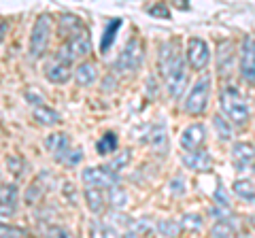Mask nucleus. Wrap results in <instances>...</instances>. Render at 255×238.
<instances>
[{
    "label": "nucleus",
    "instance_id": "cd10ccee",
    "mask_svg": "<svg viewBox=\"0 0 255 238\" xmlns=\"http://www.w3.org/2000/svg\"><path fill=\"white\" fill-rule=\"evenodd\" d=\"M109 204L113 206V209H124L128 204V192L119 187V183L109 187Z\"/></svg>",
    "mask_w": 255,
    "mask_h": 238
},
{
    "label": "nucleus",
    "instance_id": "f03ea898",
    "mask_svg": "<svg viewBox=\"0 0 255 238\" xmlns=\"http://www.w3.org/2000/svg\"><path fill=\"white\" fill-rule=\"evenodd\" d=\"M219 105H221V111L230 121H234L238 125H243L249 121V105L247 100L243 98V94L236 90V87L228 85L223 87L221 94H219Z\"/></svg>",
    "mask_w": 255,
    "mask_h": 238
},
{
    "label": "nucleus",
    "instance_id": "2eb2a0df",
    "mask_svg": "<svg viewBox=\"0 0 255 238\" xmlns=\"http://www.w3.org/2000/svg\"><path fill=\"white\" fill-rule=\"evenodd\" d=\"M149 147L153 149V153L157 155H166L168 153V134H166V125L164 123H155L149 128V136H147Z\"/></svg>",
    "mask_w": 255,
    "mask_h": 238
},
{
    "label": "nucleus",
    "instance_id": "412c9836",
    "mask_svg": "<svg viewBox=\"0 0 255 238\" xmlns=\"http://www.w3.org/2000/svg\"><path fill=\"white\" fill-rule=\"evenodd\" d=\"M96 79H98V70L92 62H83V64H79L77 70H75V81L81 85V87H90L96 83Z\"/></svg>",
    "mask_w": 255,
    "mask_h": 238
},
{
    "label": "nucleus",
    "instance_id": "7ed1b4c3",
    "mask_svg": "<svg viewBox=\"0 0 255 238\" xmlns=\"http://www.w3.org/2000/svg\"><path fill=\"white\" fill-rule=\"evenodd\" d=\"M142 60H145V43L138 36H134L126 43L122 53L117 55L115 70L119 75H132L142 66Z\"/></svg>",
    "mask_w": 255,
    "mask_h": 238
},
{
    "label": "nucleus",
    "instance_id": "dca6fc26",
    "mask_svg": "<svg viewBox=\"0 0 255 238\" xmlns=\"http://www.w3.org/2000/svg\"><path fill=\"white\" fill-rule=\"evenodd\" d=\"M232 66H234V47L230 41H223L217 49V73L221 77H230L232 75Z\"/></svg>",
    "mask_w": 255,
    "mask_h": 238
},
{
    "label": "nucleus",
    "instance_id": "423d86ee",
    "mask_svg": "<svg viewBox=\"0 0 255 238\" xmlns=\"http://www.w3.org/2000/svg\"><path fill=\"white\" fill-rule=\"evenodd\" d=\"M209 94H211V79L209 77L198 79L196 85L191 87L187 100H185L187 113L189 115H202L206 111V105H209Z\"/></svg>",
    "mask_w": 255,
    "mask_h": 238
},
{
    "label": "nucleus",
    "instance_id": "4be33fe9",
    "mask_svg": "<svg viewBox=\"0 0 255 238\" xmlns=\"http://www.w3.org/2000/svg\"><path fill=\"white\" fill-rule=\"evenodd\" d=\"M119 28H122V19H111L107 23V28H105V34H102V41H100V51L102 53H107L111 47H113L115 43V38H117V32H119Z\"/></svg>",
    "mask_w": 255,
    "mask_h": 238
},
{
    "label": "nucleus",
    "instance_id": "39448f33",
    "mask_svg": "<svg viewBox=\"0 0 255 238\" xmlns=\"http://www.w3.org/2000/svg\"><path fill=\"white\" fill-rule=\"evenodd\" d=\"M49 38H51V17L49 15H38L30 32V45H28L30 58L34 60L43 58L47 47H49Z\"/></svg>",
    "mask_w": 255,
    "mask_h": 238
},
{
    "label": "nucleus",
    "instance_id": "9d476101",
    "mask_svg": "<svg viewBox=\"0 0 255 238\" xmlns=\"http://www.w3.org/2000/svg\"><path fill=\"white\" fill-rule=\"evenodd\" d=\"M45 77H47V81L53 83V85H64V83H68L70 77H73V68H70V62H64V60L53 58L51 62H47V66H45Z\"/></svg>",
    "mask_w": 255,
    "mask_h": 238
},
{
    "label": "nucleus",
    "instance_id": "6ab92c4d",
    "mask_svg": "<svg viewBox=\"0 0 255 238\" xmlns=\"http://www.w3.org/2000/svg\"><path fill=\"white\" fill-rule=\"evenodd\" d=\"M34 119H36V123L47 125V128H53V125H58V123L62 121V115H60L55 109L47 107L45 102H43V105H36V109H34Z\"/></svg>",
    "mask_w": 255,
    "mask_h": 238
},
{
    "label": "nucleus",
    "instance_id": "aec40b11",
    "mask_svg": "<svg viewBox=\"0 0 255 238\" xmlns=\"http://www.w3.org/2000/svg\"><path fill=\"white\" fill-rule=\"evenodd\" d=\"M68 147H70V138H68V134H64V132H53L45 138V149L53 157H58L62 151H66Z\"/></svg>",
    "mask_w": 255,
    "mask_h": 238
},
{
    "label": "nucleus",
    "instance_id": "a878e982",
    "mask_svg": "<svg viewBox=\"0 0 255 238\" xmlns=\"http://www.w3.org/2000/svg\"><path fill=\"white\" fill-rule=\"evenodd\" d=\"M55 160H58L60 164H64V166H66V168H73V166H77L79 162H81L83 160V151H81V149H66V151H62L58 157H55Z\"/></svg>",
    "mask_w": 255,
    "mask_h": 238
},
{
    "label": "nucleus",
    "instance_id": "5701e85b",
    "mask_svg": "<svg viewBox=\"0 0 255 238\" xmlns=\"http://www.w3.org/2000/svg\"><path fill=\"white\" fill-rule=\"evenodd\" d=\"M117 145H119V138L115 132H107L98 142H96V151L100 155H109V153H115L117 151Z\"/></svg>",
    "mask_w": 255,
    "mask_h": 238
},
{
    "label": "nucleus",
    "instance_id": "bb28decb",
    "mask_svg": "<svg viewBox=\"0 0 255 238\" xmlns=\"http://www.w3.org/2000/svg\"><path fill=\"white\" fill-rule=\"evenodd\" d=\"M6 168H9V172L13 174V177L21 179L23 174L28 172V162L23 160V157H19V155H9L6 157Z\"/></svg>",
    "mask_w": 255,
    "mask_h": 238
},
{
    "label": "nucleus",
    "instance_id": "4468645a",
    "mask_svg": "<svg viewBox=\"0 0 255 238\" xmlns=\"http://www.w3.org/2000/svg\"><path fill=\"white\" fill-rule=\"evenodd\" d=\"M230 157H232V164L236 170H247L255 162V147L251 142H234Z\"/></svg>",
    "mask_w": 255,
    "mask_h": 238
},
{
    "label": "nucleus",
    "instance_id": "ea45409f",
    "mask_svg": "<svg viewBox=\"0 0 255 238\" xmlns=\"http://www.w3.org/2000/svg\"><path fill=\"white\" fill-rule=\"evenodd\" d=\"M6 32H9V21H6V19H0V43L4 41Z\"/></svg>",
    "mask_w": 255,
    "mask_h": 238
},
{
    "label": "nucleus",
    "instance_id": "2f4dec72",
    "mask_svg": "<svg viewBox=\"0 0 255 238\" xmlns=\"http://www.w3.org/2000/svg\"><path fill=\"white\" fill-rule=\"evenodd\" d=\"M155 230L162 236H177L181 232V226H179V221H174V219H162L155 226Z\"/></svg>",
    "mask_w": 255,
    "mask_h": 238
},
{
    "label": "nucleus",
    "instance_id": "c9c22d12",
    "mask_svg": "<svg viewBox=\"0 0 255 238\" xmlns=\"http://www.w3.org/2000/svg\"><path fill=\"white\" fill-rule=\"evenodd\" d=\"M213 200H215V206H223V209H230V196L226 194V187H223V185H217Z\"/></svg>",
    "mask_w": 255,
    "mask_h": 238
},
{
    "label": "nucleus",
    "instance_id": "f8f14e48",
    "mask_svg": "<svg viewBox=\"0 0 255 238\" xmlns=\"http://www.w3.org/2000/svg\"><path fill=\"white\" fill-rule=\"evenodd\" d=\"M183 164L187 166L189 170L194 172H209L213 170V157L209 151H204V149H194V151H187L183 155Z\"/></svg>",
    "mask_w": 255,
    "mask_h": 238
},
{
    "label": "nucleus",
    "instance_id": "7c9ffc66",
    "mask_svg": "<svg viewBox=\"0 0 255 238\" xmlns=\"http://www.w3.org/2000/svg\"><path fill=\"white\" fill-rule=\"evenodd\" d=\"M43 194H45V187L41 185V181H34L32 185H28L26 189V204H36L43 200Z\"/></svg>",
    "mask_w": 255,
    "mask_h": 238
},
{
    "label": "nucleus",
    "instance_id": "f3484780",
    "mask_svg": "<svg viewBox=\"0 0 255 238\" xmlns=\"http://www.w3.org/2000/svg\"><path fill=\"white\" fill-rule=\"evenodd\" d=\"M81 30H85V23L77 17V15L73 13H64L60 21H58V32L64 36V38H68V36H73L77 32H81Z\"/></svg>",
    "mask_w": 255,
    "mask_h": 238
},
{
    "label": "nucleus",
    "instance_id": "393cba45",
    "mask_svg": "<svg viewBox=\"0 0 255 238\" xmlns=\"http://www.w3.org/2000/svg\"><path fill=\"white\" fill-rule=\"evenodd\" d=\"M232 189H234V194L241 198V200L249 202V204H255V187L249 183V181H236Z\"/></svg>",
    "mask_w": 255,
    "mask_h": 238
},
{
    "label": "nucleus",
    "instance_id": "a19ab883",
    "mask_svg": "<svg viewBox=\"0 0 255 238\" xmlns=\"http://www.w3.org/2000/svg\"><path fill=\"white\" fill-rule=\"evenodd\" d=\"M174 6L181 11H185V9H189V0H174Z\"/></svg>",
    "mask_w": 255,
    "mask_h": 238
},
{
    "label": "nucleus",
    "instance_id": "6e6552de",
    "mask_svg": "<svg viewBox=\"0 0 255 238\" xmlns=\"http://www.w3.org/2000/svg\"><path fill=\"white\" fill-rule=\"evenodd\" d=\"M209 60H211V49L206 45L204 38H198V36H191L189 43H187V62L194 70H204L209 66Z\"/></svg>",
    "mask_w": 255,
    "mask_h": 238
},
{
    "label": "nucleus",
    "instance_id": "f257e3e1",
    "mask_svg": "<svg viewBox=\"0 0 255 238\" xmlns=\"http://www.w3.org/2000/svg\"><path fill=\"white\" fill-rule=\"evenodd\" d=\"M159 73H162L166 81V90H168L170 98L179 100L183 90H185L187 73H185V62H183L177 41H166L159 47Z\"/></svg>",
    "mask_w": 255,
    "mask_h": 238
},
{
    "label": "nucleus",
    "instance_id": "473e14b6",
    "mask_svg": "<svg viewBox=\"0 0 255 238\" xmlns=\"http://www.w3.org/2000/svg\"><path fill=\"white\" fill-rule=\"evenodd\" d=\"M130 157H132L130 149H126V151H122V153H119L117 157H113V160H111V164L107 166V168H111L113 172L124 170V168H128V164H130Z\"/></svg>",
    "mask_w": 255,
    "mask_h": 238
},
{
    "label": "nucleus",
    "instance_id": "0eeeda50",
    "mask_svg": "<svg viewBox=\"0 0 255 238\" xmlns=\"http://www.w3.org/2000/svg\"><path fill=\"white\" fill-rule=\"evenodd\" d=\"M83 183L90 187L109 189L119 183V177H117V172L107 168V166H92V168L83 170Z\"/></svg>",
    "mask_w": 255,
    "mask_h": 238
},
{
    "label": "nucleus",
    "instance_id": "c756f323",
    "mask_svg": "<svg viewBox=\"0 0 255 238\" xmlns=\"http://www.w3.org/2000/svg\"><path fill=\"white\" fill-rule=\"evenodd\" d=\"M213 123H215V130H217L221 140H230V138H232V125H230V121L223 115H215Z\"/></svg>",
    "mask_w": 255,
    "mask_h": 238
},
{
    "label": "nucleus",
    "instance_id": "4c0bfd02",
    "mask_svg": "<svg viewBox=\"0 0 255 238\" xmlns=\"http://www.w3.org/2000/svg\"><path fill=\"white\" fill-rule=\"evenodd\" d=\"M45 234H47V236H70L68 230H66V228H60V226L47 228V230H45Z\"/></svg>",
    "mask_w": 255,
    "mask_h": 238
},
{
    "label": "nucleus",
    "instance_id": "f704fd0d",
    "mask_svg": "<svg viewBox=\"0 0 255 238\" xmlns=\"http://www.w3.org/2000/svg\"><path fill=\"white\" fill-rule=\"evenodd\" d=\"M0 236H28V230L11 224H0Z\"/></svg>",
    "mask_w": 255,
    "mask_h": 238
},
{
    "label": "nucleus",
    "instance_id": "e433bc0d",
    "mask_svg": "<svg viewBox=\"0 0 255 238\" xmlns=\"http://www.w3.org/2000/svg\"><path fill=\"white\" fill-rule=\"evenodd\" d=\"M170 192H172V196H183V194H185V179H183V177H174L170 181Z\"/></svg>",
    "mask_w": 255,
    "mask_h": 238
},
{
    "label": "nucleus",
    "instance_id": "58836bf2",
    "mask_svg": "<svg viewBox=\"0 0 255 238\" xmlns=\"http://www.w3.org/2000/svg\"><path fill=\"white\" fill-rule=\"evenodd\" d=\"M26 98L32 105H43L45 102V96H41V94H36V92H26Z\"/></svg>",
    "mask_w": 255,
    "mask_h": 238
},
{
    "label": "nucleus",
    "instance_id": "20e7f679",
    "mask_svg": "<svg viewBox=\"0 0 255 238\" xmlns=\"http://www.w3.org/2000/svg\"><path fill=\"white\" fill-rule=\"evenodd\" d=\"M90 51H92V41H90V32H87V28H85V30H81V32L68 36L66 41L60 45V49L55 51L53 58L73 64L75 60H81V58H85V55H90Z\"/></svg>",
    "mask_w": 255,
    "mask_h": 238
},
{
    "label": "nucleus",
    "instance_id": "ddd939ff",
    "mask_svg": "<svg viewBox=\"0 0 255 238\" xmlns=\"http://www.w3.org/2000/svg\"><path fill=\"white\" fill-rule=\"evenodd\" d=\"M17 185L0 183V217H11L17 211Z\"/></svg>",
    "mask_w": 255,
    "mask_h": 238
},
{
    "label": "nucleus",
    "instance_id": "c85d7f7f",
    "mask_svg": "<svg viewBox=\"0 0 255 238\" xmlns=\"http://www.w3.org/2000/svg\"><path fill=\"white\" fill-rule=\"evenodd\" d=\"M181 230H185V232H200L202 230V217L196 215V213H187L185 217L179 221Z\"/></svg>",
    "mask_w": 255,
    "mask_h": 238
},
{
    "label": "nucleus",
    "instance_id": "1a4fd4ad",
    "mask_svg": "<svg viewBox=\"0 0 255 238\" xmlns=\"http://www.w3.org/2000/svg\"><path fill=\"white\" fill-rule=\"evenodd\" d=\"M241 75L247 83H255V38L245 36L241 43Z\"/></svg>",
    "mask_w": 255,
    "mask_h": 238
},
{
    "label": "nucleus",
    "instance_id": "9b49d317",
    "mask_svg": "<svg viewBox=\"0 0 255 238\" xmlns=\"http://www.w3.org/2000/svg\"><path fill=\"white\" fill-rule=\"evenodd\" d=\"M206 140V128L202 123H191L187 125L181 134V147L185 151H194V149H200Z\"/></svg>",
    "mask_w": 255,
    "mask_h": 238
},
{
    "label": "nucleus",
    "instance_id": "b1692460",
    "mask_svg": "<svg viewBox=\"0 0 255 238\" xmlns=\"http://www.w3.org/2000/svg\"><path fill=\"white\" fill-rule=\"evenodd\" d=\"M211 236H217V238H226V236H236V226L226 219H217V224L211 228Z\"/></svg>",
    "mask_w": 255,
    "mask_h": 238
},
{
    "label": "nucleus",
    "instance_id": "a211bd4d",
    "mask_svg": "<svg viewBox=\"0 0 255 238\" xmlns=\"http://www.w3.org/2000/svg\"><path fill=\"white\" fill-rule=\"evenodd\" d=\"M83 196H85L87 209H90L94 215H100V213L107 209V200H105V194H102L100 187H90V185H87Z\"/></svg>",
    "mask_w": 255,
    "mask_h": 238
},
{
    "label": "nucleus",
    "instance_id": "72a5a7b5",
    "mask_svg": "<svg viewBox=\"0 0 255 238\" xmlns=\"http://www.w3.org/2000/svg\"><path fill=\"white\" fill-rule=\"evenodd\" d=\"M149 15H151V17H157V19H170L172 17L168 4H164V2H155L149 9Z\"/></svg>",
    "mask_w": 255,
    "mask_h": 238
}]
</instances>
